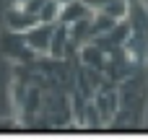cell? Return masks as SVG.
<instances>
[{"instance_id": "cell-1", "label": "cell", "mask_w": 148, "mask_h": 140, "mask_svg": "<svg viewBox=\"0 0 148 140\" xmlns=\"http://www.w3.org/2000/svg\"><path fill=\"white\" fill-rule=\"evenodd\" d=\"M120 86V109L109 127H140L148 107V65H140L133 75L117 83Z\"/></svg>"}, {"instance_id": "cell-2", "label": "cell", "mask_w": 148, "mask_h": 140, "mask_svg": "<svg viewBox=\"0 0 148 140\" xmlns=\"http://www.w3.org/2000/svg\"><path fill=\"white\" fill-rule=\"evenodd\" d=\"M0 52L8 60H13L16 65H31V62L39 60V55L26 44L23 31H13V29L3 31V36H0Z\"/></svg>"}, {"instance_id": "cell-3", "label": "cell", "mask_w": 148, "mask_h": 140, "mask_svg": "<svg viewBox=\"0 0 148 140\" xmlns=\"http://www.w3.org/2000/svg\"><path fill=\"white\" fill-rule=\"evenodd\" d=\"M52 34H55V23H36L29 31H23L26 44L39 55V57H49V47H52Z\"/></svg>"}, {"instance_id": "cell-4", "label": "cell", "mask_w": 148, "mask_h": 140, "mask_svg": "<svg viewBox=\"0 0 148 140\" xmlns=\"http://www.w3.org/2000/svg\"><path fill=\"white\" fill-rule=\"evenodd\" d=\"M39 23V16L26 10L23 5H8L5 10V29H13V31H29L31 26Z\"/></svg>"}, {"instance_id": "cell-5", "label": "cell", "mask_w": 148, "mask_h": 140, "mask_svg": "<svg viewBox=\"0 0 148 140\" xmlns=\"http://www.w3.org/2000/svg\"><path fill=\"white\" fill-rule=\"evenodd\" d=\"M83 3L94 13H107L117 21L127 18V13H130V0H83Z\"/></svg>"}, {"instance_id": "cell-6", "label": "cell", "mask_w": 148, "mask_h": 140, "mask_svg": "<svg viewBox=\"0 0 148 140\" xmlns=\"http://www.w3.org/2000/svg\"><path fill=\"white\" fill-rule=\"evenodd\" d=\"M94 10L83 3V0H70V3H65L62 8H60V16H57V21L60 23H75V21H81V18H88Z\"/></svg>"}, {"instance_id": "cell-7", "label": "cell", "mask_w": 148, "mask_h": 140, "mask_svg": "<svg viewBox=\"0 0 148 140\" xmlns=\"http://www.w3.org/2000/svg\"><path fill=\"white\" fill-rule=\"evenodd\" d=\"M60 8H62V5H60L57 0H47V3L39 8V13H36V16H39V21H42V23H57Z\"/></svg>"}, {"instance_id": "cell-8", "label": "cell", "mask_w": 148, "mask_h": 140, "mask_svg": "<svg viewBox=\"0 0 148 140\" xmlns=\"http://www.w3.org/2000/svg\"><path fill=\"white\" fill-rule=\"evenodd\" d=\"M26 0H8V5H23Z\"/></svg>"}, {"instance_id": "cell-9", "label": "cell", "mask_w": 148, "mask_h": 140, "mask_svg": "<svg viewBox=\"0 0 148 140\" xmlns=\"http://www.w3.org/2000/svg\"><path fill=\"white\" fill-rule=\"evenodd\" d=\"M57 3H60V5H65V3H70V0H57Z\"/></svg>"}]
</instances>
